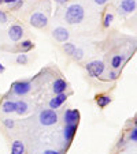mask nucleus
Returning a JSON list of instances; mask_svg holds the SVG:
<instances>
[{"label":"nucleus","instance_id":"nucleus-1","mask_svg":"<svg viewBox=\"0 0 137 154\" xmlns=\"http://www.w3.org/2000/svg\"><path fill=\"white\" fill-rule=\"evenodd\" d=\"M85 17V10L81 4H71L66 8V12H64V19H66L67 23L70 25H76L82 22Z\"/></svg>","mask_w":137,"mask_h":154},{"label":"nucleus","instance_id":"nucleus-2","mask_svg":"<svg viewBox=\"0 0 137 154\" xmlns=\"http://www.w3.org/2000/svg\"><path fill=\"white\" fill-rule=\"evenodd\" d=\"M38 120L43 125H54L58 122V113L54 109H44L40 112Z\"/></svg>","mask_w":137,"mask_h":154},{"label":"nucleus","instance_id":"nucleus-3","mask_svg":"<svg viewBox=\"0 0 137 154\" xmlns=\"http://www.w3.org/2000/svg\"><path fill=\"white\" fill-rule=\"evenodd\" d=\"M85 68H86L88 74L92 78H97L99 75H102L104 72V63L100 60H93V61H90V63H88L85 66Z\"/></svg>","mask_w":137,"mask_h":154},{"label":"nucleus","instance_id":"nucleus-4","mask_svg":"<svg viewBox=\"0 0 137 154\" xmlns=\"http://www.w3.org/2000/svg\"><path fill=\"white\" fill-rule=\"evenodd\" d=\"M32 89V83L28 81H19V82H15L12 85V93L17 94V96L22 97L25 94H28Z\"/></svg>","mask_w":137,"mask_h":154},{"label":"nucleus","instance_id":"nucleus-5","mask_svg":"<svg viewBox=\"0 0 137 154\" xmlns=\"http://www.w3.org/2000/svg\"><path fill=\"white\" fill-rule=\"evenodd\" d=\"M30 25L37 29H43L48 25V18L43 14V12H34L30 17Z\"/></svg>","mask_w":137,"mask_h":154},{"label":"nucleus","instance_id":"nucleus-6","mask_svg":"<svg viewBox=\"0 0 137 154\" xmlns=\"http://www.w3.org/2000/svg\"><path fill=\"white\" fill-rule=\"evenodd\" d=\"M63 120L66 124H77L80 120V112L77 109H67L63 115Z\"/></svg>","mask_w":137,"mask_h":154},{"label":"nucleus","instance_id":"nucleus-7","mask_svg":"<svg viewBox=\"0 0 137 154\" xmlns=\"http://www.w3.org/2000/svg\"><path fill=\"white\" fill-rule=\"evenodd\" d=\"M69 32H67V29H64V27H55V29L52 30V37L55 38L56 41H59V42H66L67 40H69Z\"/></svg>","mask_w":137,"mask_h":154},{"label":"nucleus","instance_id":"nucleus-8","mask_svg":"<svg viewBox=\"0 0 137 154\" xmlns=\"http://www.w3.org/2000/svg\"><path fill=\"white\" fill-rule=\"evenodd\" d=\"M24 35V29L19 25H12L8 29V37L11 38L12 41H19Z\"/></svg>","mask_w":137,"mask_h":154},{"label":"nucleus","instance_id":"nucleus-9","mask_svg":"<svg viewBox=\"0 0 137 154\" xmlns=\"http://www.w3.org/2000/svg\"><path fill=\"white\" fill-rule=\"evenodd\" d=\"M119 10H122L125 14H130L136 10V0H122L119 4Z\"/></svg>","mask_w":137,"mask_h":154},{"label":"nucleus","instance_id":"nucleus-10","mask_svg":"<svg viewBox=\"0 0 137 154\" xmlns=\"http://www.w3.org/2000/svg\"><path fill=\"white\" fill-rule=\"evenodd\" d=\"M66 98H67V96L64 93L56 94V96L50 101V108H51V109H58V108L60 106L64 101H66Z\"/></svg>","mask_w":137,"mask_h":154},{"label":"nucleus","instance_id":"nucleus-11","mask_svg":"<svg viewBox=\"0 0 137 154\" xmlns=\"http://www.w3.org/2000/svg\"><path fill=\"white\" fill-rule=\"evenodd\" d=\"M76 131H77V124H66L64 131H63L64 139H66L67 142H70L74 138V135H76Z\"/></svg>","mask_w":137,"mask_h":154},{"label":"nucleus","instance_id":"nucleus-12","mask_svg":"<svg viewBox=\"0 0 137 154\" xmlns=\"http://www.w3.org/2000/svg\"><path fill=\"white\" fill-rule=\"evenodd\" d=\"M66 87H67L66 81H63V79H56L52 85V90L55 94H60V93H64Z\"/></svg>","mask_w":137,"mask_h":154},{"label":"nucleus","instance_id":"nucleus-13","mask_svg":"<svg viewBox=\"0 0 137 154\" xmlns=\"http://www.w3.org/2000/svg\"><path fill=\"white\" fill-rule=\"evenodd\" d=\"M11 154H25V145L21 140H14L11 145Z\"/></svg>","mask_w":137,"mask_h":154},{"label":"nucleus","instance_id":"nucleus-14","mask_svg":"<svg viewBox=\"0 0 137 154\" xmlns=\"http://www.w3.org/2000/svg\"><path fill=\"white\" fill-rule=\"evenodd\" d=\"M28 102L24 101V100H19V101L15 102V112H17L18 115H24L28 112Z\"/></svg>","mask_w":137,"mask_h":154},{"label":"nucleus","instance_id":"nucleus-15","mask_svg":"<svg viewBox=\"0 0 137 154\" xmlns=\"http://www.w3.org/2000/svg\"><path fill=\"white\" fill-rule=\"evenodd\" d=\"M2 111L4 113H12V112H15V101H11V100L4 101L3 105H2Z\"/></svg>","mask_w":137,"mask_h":154},{"label":"nucleus","instance_id":"nucleus-16","mask_svg":"<svg viewBox=\"0 0 137 154\" xmlns=\"http://www.w3.org/2000/svg\"><path fill=\"white\" fill-rule=\"evenodd\" d=\"M96 102H97V105H99L100 108H106L111 102V97L110 96H104V94H103V96H97Z\"/></svg>","mask_w":137,"mask_h":154},{"label":"nucleus","instance_id":"nucleus-17","mask_svg":"<svg viewBox=\"0 0 137 154\" xmlns=\"http://www.w3.org/2000/svg\"><path fill=\"white\" fill-rule=\"evenodd\" d=\"M32 48H33V42L29 40H25L19 44V51H22V52H28V51H30Z\"/></svg>","mask_w":137,"mask_h":154},{"label":"nucleus","instance_id":"nucleus-18","mask_svg":"<svg viewBox=\"0 0 137 154\" xmlns=\"http://www.w3.org/2000/svg\"><path fill=\"white\" fill-rule=\"evenodd\" d=\"M63 51L66 52V55L73 56L74 51H76V45H74V44H71V42H67V41H66V44H63Z\"/></svg>","mask_w":137,"mask_h":154},{"label":"nucleus","instance_id":"nucleus-19","mask_svg":"<svg viewBox=\"0 0 137 154\" xmlns=\"http://www.w3.org/2000/svg\"><path fill=\"white\" fill-rule=\"evenodd\" d=\"M123 61V57L121 55H115L113 57V60H111V66H113V68H119L121 64H122Z\"/></svg>","mask_w":137,"mask_h":154},{"label":"nucleus","instance_id":"nucleus-20","mask_svg":"<svg viewBox=\"0 0 137 154\" xmlns=\"http://www.w3.org/2000/svg\"><path fill=\"white\" fill-rule=\"evenodd\" d=\"M113 19H114V15L113 14H106V17H104V20H103V26L104 27H108L111 25V22H113Z\"/></svg>","mask_w":137,"mask_h":154},{"label":"nucleus","instance_id":"nucleus-21","mask_svg":"<svg viewBox=\"0 0 137 154\" xmlns=\"http://www.w3.org/2000/svg\"><path fill=\"white\" fill-rule=\"evenodd\" d=\"M73 57L76 59L77 61H80L82 57H84V51L80 49V48H76V51H74V53H73Z\"/></svg>","mask_w":137,"mask_h":154},{"label":"nucleus","instance_id":"nucleus-22","mask_svg":"<svg viewBox=\"0 0 137 154\" xmlns=\"http://www.w3.org/2000/svg\"><path fill=\"white\" fill-rule=\"evenodd\" d=\"M17 63H18V64H26V63H28V56L24 55V53L18 55V56H17Z\"/></svg>","mask_w":137,"mask_h":154},{"label":"nucleus","instance_id":"nucleus-23","mask_svg":"<svg viewBox=\"0 0 137 154\" xmlns=\"http://www.w3.org/2000/svg\"><path fill=\"white\" fill-rule=\"evenodd\" d=\"M129 139H130L132 142H136L137 140V128H133V130L130 131V134H129Z\"/></svg>","mask_w":137,"mask_h":154},{"label":"nucleus","instance_id":"nucleus-24","mask_svg":"<svg viewBox=\"0 0 137 154\" xmlns=\"http://www.w3.org/2000/svg\"><path fill=\"white\" fill-rule=\"evenodd\" d=\"M3 124L6 125L7 128H12V127H14V120H12V119H4L3 120Z\"/></svg>","mask_w":137,"mask_h":154},{"label":"nucleus","instance_id":"nucleus-25","mask_svg":"<svg viewBox=\"0 0 137 154\" xmlns=\"http://www.w3.org/2000/svg\"><path fill=\"white\" fill-rule=\"evenodd\" d=\"M7 20H8V18H7V14L4 11H2V10H0V23H6Z\"/></svg>","mask_w":137,"mask_h":154},{"label":"nucleus","instance_id":"nucleus-26","mask_svg":"<svg viewBox=\"0 0 137 154\" xmlns=\"http://www.w3.org/2000/svg\"><path fill=\"white\" fill-rule=\"evenodd\" d=\"M108 76H110L111 79H117V78H118V74L115 72V71H111V72H110V75H108Z\"/></svg>","mask_w":137,"mask_h":154},{"label":"nucleus","instance_id":"nucleus-27","mask_svg":"<svg viewBox=\"0 0 137 154\" xmlns=\"http://www.w3.org/2000/svg\"><path fill=\"white\" fill-rule=\"evenodd\" d=\"M95 3L99 4V6H103V4L107 3V0H95Z\"/></svg>","mask_w":137,"mask_h":154},{"label":"nucleus","instance_id":"nucleus-28","mask_svg":"<svg viewBox=\"0 0 137 154\" xmlns=\"http://www.w3.org/2000/svg\"><path fill=\"white\" fill-rule=\"evenodd\" d=\"M43 154H59L56 150H45Z\"/></svg>","mask_w":137,"mask_h":154},{"label":"nucleus","instance_id":"nucleus-29","mask_svg":"<svg viewBox=\"0 0 137 154\" xmlns=\"http://www.w3.org/2000/svg\"><path fill=\"white\" fill-rule=\"evenodd\" d=\"M15 2H17V0H4L3 3H6V4H10V6H12V4L15 3Z\"/></svg>","mask_w":137,"mask_h":154},{"label":"nucleus","instance_id":"nucleus-30","mask_svg":"<svg viewBox=\"0 0 137 154\" xmlns=\"http://www.w3.org/2000/svg\"><path fill=\"white\" fill-rule=\"evenodd\" d=\"M56 3H59V4H63V3H66L67 0H55Z\"/></svg>","mask_w":137,"mask_h":154},{"label":"nucleus","instance_id":"nucleus-31","mask_svg":"<svg viewBox=\"0 0 137 154\" xmlns=\"http://www.w3.org/2000/svg\"><path fill=\"white\" fill-rule=\"evenodd\" d=\"M2 72H4V66L0 63V74H2Z\"/></svg>","mask_w":137,"mask_h":154},{"label":"nucleus","instance_id":"nucleus-32","mask_svg":"<svg viewBox=\"0 0 137 154\" xmlns=\"http://www.w3.org/2000/svg\"><path fill=\"white\" fill-rule=\"evenodd\" d=\"M3 2H4V0H0V4H2V3H3Z\"/></svg>","mask_w":137,"mask_h":154}]
</instances>
